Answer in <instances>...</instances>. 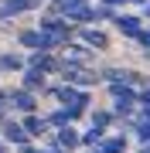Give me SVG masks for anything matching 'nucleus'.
<instances>
[{
    "instance_id": "aec40b11",
    "label": "nucleus",
    "mask_w": 150,
    "mask_h": 153,
    "mask_svg": "<svg viewBox=\"0 0 150 153\" xmlns=\"http://www.w3.org/2000/svg\"><path fill=\"white\" fill-rule=\"evenodd\" d=\"M7 109H10V99H7V92L0 88V123L7 119Z\"/></svg>"
},
{
    "instance_id": "f3484780",
    "label": "nucleus",
    "mask_w": 150,
    "mask_h": 153,
    "mask_svg": "<svg viewBox=\"0 0 150 153\" xmlns=\"http://www.w3.org/2000/svg\"><path fill=\"white\" fill-rule=\"evenodd\" d=\"M109 123H113V116H109V112H92V129L99 133V136L106 133V126H109Z\"/></svg>"
},
{
    "instance_id": "1a4fd4ad",
    "label": "nucleus",
    "mask_w": 150,
    "mask_h": 153,
    "mask_svg": "<svg viewBox=\"0 0 150 153\" xmlns=\"http://www.w3.org/2000/svg\"><path fill=\"white\" fill-rule=\"evenodd\" d=\"M126 150V136H109V140H99V146L92 153H123Z\"/></svg>"
},
{
    "instance_id": "20e7f679",
    "label": "nucleus",
    "mask_w": 150,
    "mask_h": 153,
    "mask_svg": "<svg viewBox=\"0 0 150 153\" xmlns=\"http://www.w3.org/2000/svg\"><path fill=\"white\" fill-rule=\"evenodd\" d=\"M28 68L41 71V75H48V71H58V68H61V61L51 55V51H34V55H31V61H28Z\"/></svg>"
},
{
    "instance_id": "f8f14e48",
    "label": "nucleus",
    "mask_w": 150,
    "mask_h": 153,
    "mask_svg": "<svg viewBox=\"0 0 150 153\" xmlns=\"http://www.w3.org/2000/svg\"><path fill=\"white\" fill-rule=\"evenodd\" d=\"M48 92L55 95L65 109H68V105H75V99H78V88H72V85H58V88H48Z\"/></svg>"
},
{
    "instance_id": "ddd939ff",
    "label": "nucleus",
    "mask_w": 150,
    "mask_h": 153,
    "mask_svg": "<svg viewBox=\"0 0 150 153\" xmlns=\"http://www.w3.org/2000/svg\"><path fill=\"white\" fill-rule=\"evenodd\" d=\"M82 41L89 44V48H109V38H106L99 27H85L82 31Z\"/></svg>"
},
{
    "instance_id": "393cba45",
    "label": "nucleus",
    "mask_w": 150,
    "mask_h": 153,
    "mask_svg": "<svg viewBox=\"0 0 150 153\" xmlns=\"http://www.w3.org/2000/svg\"><path fill=\"white\" fill-rule=\"evenodd\" d=\"M0 153H7V146H4V140H0Z\"/></svg>"
},
{
    "instance_id": "a878e982",
    "label": "nucleus",
    "mask_w": 150,
    "mask_h": 153,
    "mask_svg": "<svg viewBox=\"0 0 150 153\" xmlns=\"http://www.w3.org/2000/svg\"><path fill=\"white\" fill-rule=\"evenodd\" d=\"M140 4H147V0H140Z\"/></svg>"
},
{
    "instance_id": "6e6552de",
    "label": "nucleus",
    "mask_w": 150,
    "mask_h": 153,
    "mask_svg": "<svg viewBox=\"0 0 150 153\" xmlns=\"http://www.w3.org/2000/svg\"><path fill=\"white\" fill-rule=\"evenodd\" d=\"M113 21H116V27L126 34V38H137V31H140V17L137 14H116Z\"/></svg>"
},
{
    "instance_id": "39448f33",
    "label": "nucleus",
    "mask_w": 150,
    "mask_h": 153,
    "mask_svg": "<svg viewBox=\"0 0 150 153\" xmlns=\"http://www.w3.org/2000/svg\"><path fill=\"white\" fill-rule=\"evenodd\" d=\"M0 133H4V140L14 143V146H28V133L21 129L17 119H4V123H0Z\"/></svg>"
},
{
    "instance_id": "b1692460",
    "label": "nucleus",
    "mask_w": 150,
    "mask_h": 153,
    "mask_svg": "<svg viewBox=\"0 0 150 153\" xmlns=\"http://www.w3.org/2000/svg\"><path fill=\"white\" fill-rule=\"evenodd\" d=\"M21 153H45V150H34V146H21Z\"/></svg>"
},
{
    "instance_id": "412c9836",
    "label": "nucleus",
    "mask_w": 150,
    "mask_h": 153,
    "mask_svg": "<svg viewBox=\"0 0 150 153\" xmlns=\"http://www.w3.org/2000/svg\"><path fill=\"white\" fill-rule=\"evenodd\" d=\"M137 41H140V44H143V48L150 51V31H143V27H140V31H137Z\"/></svg>"
},
{
    "instance_id": "5701e85b",
    "label": "nucleus",
    "mask_w": 150,
    "mask_h": 153,
    "mask_svg": "<svg viewBox=\"0 0 150 153\" xmlns=\"http://www.w3.org/2000/svg\"><path fill=\"white\" fill-rule=\"evenodd\" d=\"M123 4H130V0H102V7H109V10L113 7H123Z\"/></svg>"
},
{
    "instance_id": "4be33fe9",
    "label": "nucleus",
    "mask_w": 150,
    "mask_h": 153,
    "mask_svg": "<svg viewBox=\"0 0 150 153\" xmlns=\"http://www.w3.org/2000/svg\"><path fill=\"white\" fill-rule=\"evenodd\" d=\"M137 102H143V109L150 112V88H147V92H137Z\"/></svg>"
},
{
    "instance_id": "f03ea898",
    "label": "nucleus",
    "mask_w": 150,
    "mask_h": 153,
    "mask_svg": "<svg viewBox=\"0 0 150 153\" xmlns=\"http://www.w3.org/2000/svg\"><path fill=\"white\" fill-rule=\"evenodd\" d=\"M41 34H51V38L58 41H68V34H72V27H68V21H61V17H45V21L38 24Z\"/></svg>"
},
{
    "instance_id": "4468645a",
    "label": "nucleus",
    "mask_w": 150,
    "mask_h": 153,
    "mask_svg": "<svg viewBox=\"0 0 150 153\" xmlns=\"http://www.w3.org/2000/svg\"><path fill=\"white\" fill-rule=\"evenodd\" d=\"M89 0H55L51 4V17H58V14H72V10H78V7H85Z\"/></svg>"
},
{
    "instance_id": "9b49d317",
    "label": "nucleus",
    "mask_w": 150,
    "mask_h": 153,
    "mask_svg": "<svg viewBox=\"0 0 150 153\" xmlns=\"http://www.w3.org/2000/svg\"><path fill=\"white\" fill-rule=\"evenodd\" d=\"M55 143H58V146L68 153V150H75V146H78V133L72 129V126H61V129H58V140H55Z\"/></svg>"
},
{
    "instance_id": "2eb2a0df",
    "label": "nucleus",
    "mask_w": 150,
    "mask_h": 153,
    "mask_svg": "<svg viewBox=\"0 0 150 153\" xmlns=\"http://www.w3.org/2000/svg\"><path fill=\"white\" fill-rule=\"evenodd\" d=\"M24 88H28V92L45 88V75H41V71H34V68H28V71H24Z\"/></svg>"
},
{
    "instance_id": "dca6fc26",
    "label": "nucleus",
    "mask_w": 150,
    "mask_h": 153,
    "mask_svg": "<svg viewBox=\"0 0 150 153\" xmlns=\"http://www.w3.org/2000/svg\"><path fill=\"white\" fill-rule=\"evenodd\" d=\"M24 68V58L17 55H0V71H21Z\"/></svg>"
},
{
    "instance_id": "0eeeda50",
    "label": "nucleus",
    "mask_w": 150,
    "mask_h": 153,
    "mask_svg": "<svg viewBox=\"0 0 150 153\" xmlns=\"http://www.w3.org/2000/svg\"><path fill=\"white\" fill-rule=\"evenodd\" d=\"M34 0H7V4H0V21H7V17H17L24 10H31Z\"/></svg>"
},
{
    "instance_id": "a211bd4d",
    "label": "nucleus",
    "mask_w": 150,
    "mask_h": 153,
    "mask_svg": "<svg viewBox=\"0 0 150 153\" xmlns=\"http://www.w3.org/2000/svg\"><path fill=\"white\" fill-rule=\"evenodd\" d=\"M48 126H58V129H61V126H72V119H68V109L51 112V116H48Z\"/></svg>"
},
{
    "instance_id": "f257e3e1",
    "label": "nucleus",
    "mask_w": 150,
    "mask_h": 153,
    "mask_svg": "<svg viewBox=\"0 0 150 153\" xmlns=\"http://www.w3.org/2000/svg\"><path fill=\"white\" fill-rule=\"evenodd\" d=\"M61 75H65V85H72V88H89V85H96V75H92V71H85V68L61 65Z\"/></svg>"
},
{
    "instance_id": "7ed1b4c3",
    "label": "nucleus",
    "mask_w": 150,
    "mask_h": 153,
    "mask_svg": "<svg viewBox=\"0 0 150 153\" xmlns=\"http://www.w3.org/2000/svg\"><path fill=\"white\" fill-rule=\"evenodd\" d=\"M7 99H10V109L24 112V116L34 112V92H28V88H10V92H7Z\"/></svg>"
},
{
    "instance_id": "6ab92c4d",
    "label": "nucleus",
    "mask_w": 150,
    "mask_h": 153,
    "mask_svg": "<svg viewBox=\"0 0 150 153\" xmlns=\"http://www.w3.org/2000/svg\"><path fill=\"white\" fill-rule=\"evenodd\" d=\"M137 133H140L143 143H150V119H140V123H137Z\"/></svg>"
},
{
    "instance_id": "bb28decb",
    "label": "nucleus",
    "mask_w": 150,
    "mask_h": 153,
    "mask_svg": "<svg viewBox=\"0 0 150 153\" xmlns=\"http://www.w3.org/2000/svg\"><path fill=\"white\" fill-rule=\"evenodd\" d=\"M147 55H150V51H147Z\"/></svg>"
},
{
    "instance_id": "423d86ee",
    "label": "nucleus",
    "mask_w": 150,
    "mask_h": 153,
    "mask_svg": "<svg viewBox=\"0 0 150 153\" xmlns=\"http://www.w3.org/2000/svg\"><path fill=\"white\" fill-rule=\"evenodd\" d=\"M21 129L28 133V140H31V136H41V133L48 129V119H45V116H34V112H31V116H24V119H21Z\"/></svg>"
},
{
    "instance_id": "9d476101",
    "label": "nucleus",
    "mask_w": 150,
    "mask_h": 153,
    "mask_svg": "<svg viewBox=\"0 0 150 153\" xmlns=\"http://www.w3.org/2000/svg\"><path fill=\"white\" fill-rule=\"evenodd\" d=\"M89 58V51L82 48V44H68L65 48V65H72V68H82V61Z\"/></svg>"
}]
</instances>
